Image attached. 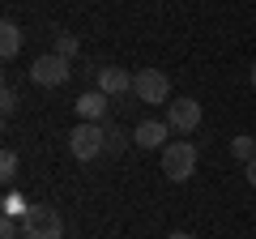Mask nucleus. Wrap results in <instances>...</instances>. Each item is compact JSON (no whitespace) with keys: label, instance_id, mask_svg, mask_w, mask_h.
<instances>
[{"label":"nucleus","instance_id":"obj_8","mask_svg":"<svg viewBox=\"0 0 256 239\" xmlns=\"http://www.w3.org/2000/svg\"><path fill=\"white\" fill-rule=\"evenodd\" d=\"M94 90H102L107 98H120V94L132 90V77H128V68L107 64V68H98V86H94Z\"/></svg>","mask_w":256,"mask_h":239},{"label":"nucleus","instance_id":"obj_13","mask_svg":"<svg viewBox=\"0 0 256 239\" xmlns=\"http://www.w3.org/2000/svg\"><path fill=\"white\" fill-rule=\"evenodd\" d=\"M0 180H4V188L18 180V154H13V150H4V154H0Z\"/></svg>","mask_w":256,"mask_h":239},{"label":"nucleus","instance_id":"obj_1","mask_svg":"<svg viewBox=\"0 0 256 239\" xmlns=\"http://www.w3.org/2000/svg\"><path fill=\"white\" fill-rule=\"evenodd\" d=\"M68 154H73L77 162H94L98 154H107V128L82 120V124L68 132Z\"/></svg>","mask_w":256,"mask_h":239},{"label":"nucleus","instance_id":"obj_3","mask_svg":"<svg viewBox=\"0 0 256 239\" xmlns=\"http://www.w3.org/2000/svg\"><path fill=\"white\" fill-rule=\"evenodd\" d=\"M22 230H26V239H64V222L52 205H30L22 218Z\"/></svg>","mask_w":256,"mask_h":239},{"label":"nucleus","instance_id":"obj_14","mask_svg":"<svg viewBox=\"0 0 256 239\" xmlns=\"http://www.w3.org/2000/svg\"><path fill=\"white\" fill-rule=\"evenodd\" d=\"M26 210H30V205H26V196H18V192H9V196H4V214H9V218H26Z\"/></svg>","mask_w":256,"mask_h":239},{"label":"nucleus","instance_id":"obj_18","mask_svg":"<svg viewBox=\"0 0 256 239\" xmlns=\"http://www.w3.org/2000/svg\"><path fill=\"white\" fill-rule=\"evenodd\" d=\"M244 175H248V184L256 188V158H252V162H244Z\"/></svg>","mask_w":256,"mask_h":239},{"label":"nucleus","instance_id":"obj_10","mask_svg":"<svg viewBox=\"0 0 256 239\" xmlns=\"http://www.w3.org/2000/svg\"><path fill=\"white\" fill-rule=\"evenodd\" d=\"M18 52H22V26L18 22H4V26H0V56L13 60Z\"/></svg>","mask_w":256,"mask_h":239},{"label":"nucleus","instance_id":"obj_20","mask_svg":"<svg viewBox=\"0 0 256 239\" xmlns=\"http://www.w3.org/2000/svg\"><path fill=\"white\" fill-rule=\"evenodd\" d=\"M248 77H252V86H256V64H252V73H248Z\"/></svg>","mask_w":256,"mask_h":239},{"label":"nucleus","instance_id":"obj_12","mask_svg":"<svg viewBox=\"0 0 256 239\" xmlns=\"http://www.w3.org/2000/svg\"><path fill=\"white\" fill-rule=\"evenodd\" d=\"M82 52V43H77V34H56V56H64V60H73V56Z\"/></svg>","mask_w":256,"mask_h":239},{"label":"nucleus","instance_id":"obj_9","mask_svg":"<svg viewBox=\"0 0 256 239\" xmlns=\"http://www.w3.org/2000/svg\"><path fill=\"white\" fill-rule=\"evenodd\" d=\"M73 107H77V116H82V120H90V124H102V116H107L111 98H107L102 90H86L82 98L73 102Z\"/></svg>","mask_w":256,"mask_h":239},{"label":"nucleus","instance_id":"obj_4","mask_svg":"<svg viewBox=\"0 0 256 239\" xmlns=\"http://www.w3.org/2000/svg\"><path fill=\"white\" fill-rule=\"evenodd\" d=\"M132 94H137L141 102H150V107L171 102V77H166L162 68H141V73L132 77Z\"/></svg>","mask_w":256,"mask_h":239},{"label":"nucleus","instance_id":"obj_5","mask_svg":"<svg viewBox=\"0 0 256 239\" xmlns=\"http://www.w3.org/2000/svg\"><path fill=\"white\" fill-rule=\"evenodd\" d=\"M68 77H73V68H68V60H64V56H56V52H52V56H38L34 64H30V82L43 86V90L64 86Z\"/></svg>","mask_w":256,"mask_h":239},{"label":"nucleus","instance_id":"obj_2","mask_svg":"<svg viewBox=\"0 0 256 239\" xmlns=\"http://www.w3.org/2000/svg\"><path fill=\"white\" fill-rule=\"evenodd\" d=\"M162 175L175 180V184L192 180V175H196V146H192V141H171V146L162 150Z\"/></svg>","mask_w":256,"mask_h":239},{"label":"nucleus","instance_id":"obj_17","mask_svg":"<svg viewBox=\"0 0 256 239\" xmlns=\"http://www.w3.org/2000/svg\"><path fill=\"white\" fill-rule=\"evenodd\" d=\"M13 107H18V90H4V94H0V111H4V116H9Z\"/></svg>","mask_w":256,"mask_h":239},{"label":"nucleus","instance_id":"obj_6","mask_svg":"<svg viewBox=\"0 0 256 239\" xmlns=\"http://www.w3.org/2000/svg\"><path fill=\"white\" fill-rule=\"evenodd\" d=\"M166 124H171V132H180V137L196 132V124H201V102L196 98H171L166 102Z\"/></svg>","mask_w":256,"mask_h":239},{"label":"nucleus","instance_id":"obj_7","mask_svg":"<svg viewBox=\"0 0 256 239\" xmlns=\"http://www.w3.org/2000/svg\"><path fill=\"white\" fill-rule=\"evenodd\" d=\"M171 124H166V120H141L137 128H132V141H137L141 150H166L171 146Z\"/></svg>","mask_w":256,"mask_h":239},{"label":"nucleus","instance_id":"obj_11","mask_svg":"<svg viewBox=\"0 0 256 239\" xmlns=\"http://www.w3.org/2000/svg\"><path fill=\"white\" fill-rule=\"evenodd\" d=\"M230 154H235L239 162H252V158H256V141H252V137H244V132H239V137L230 141Z\"/></svg>","mask_w":256,"mask_h":239},{"label":"nucleus","instance_id":"obj_19","mask_svg":"<svg viewBox=\"0 0 256 239\" xmlns=\"http://www.w3.org/2000/svg\"><path fill=\"white\" fill-rule=\"evenodd\" d=\"M166 239H196V235H188V230H171Z\"/></svg>","mask_w":256,"mask_h":239},{"label":"nucleus","instance_id":"obj_16","mask_svg":"<svg viewBox=\"0 0 256 239\" xmlns=\"http://www.w3.org/2000/svg\"><path fill=\"white\" fill-rule=\"evenodd\" d=\"M0 239H18V218H9V214L0 218Z\"/></svg>","mask_w":256,"mask_h":239},{"label":"nucleus","instance_id":"obj_15","mask_svg":"<svg viewBox=\"0 0 256 239\" xmlns=\"http://www.w3.org/2000/svg\"><path fill=\"white\" fill-rule=\"evenodd\" d=\"M124 150V132L120 128H107V154H120Z\"/></svg>","mask_w":256,"mask_h":239}]
</instances>
